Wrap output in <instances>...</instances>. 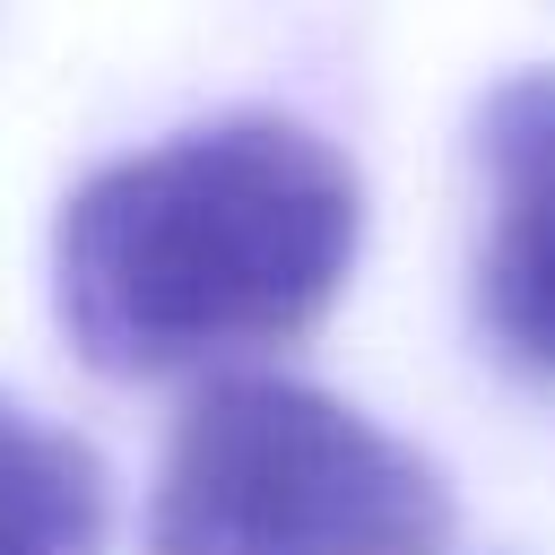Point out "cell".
Listing matches in <instances>:
<instances>
[{
	"mask_svg": "<svg viewBox=\"0 0 555 555\" xmlns=\"http://www.w3.org/2000/svg\"><path fill=\"white\" fill-rule=\"evenodd\" d=\"M477 165H486L477 321L512 373L555 390V69H520L486 95Z\"/></svg>",
	"mask_w": 555,
	"mask_h": 555,
	"instance_id": "obj_3",
	"label": "cell"
},
{
	"mask_svg": "<svg viewBox=\"0 0 555 555\" xmlns=\"http://www.w3.org/2000/svg\"><path fill=\"white\" fill-rule=\"evenodd\" d=\"M0 555H104L95 451L17 399H0Z\"/></svg>",
	"mask_w": 555,
	"mask_h": 555,
	"instance_id": "obj_4",
	"label": "cell"
},
{
	"mask_svg": "<svg viewBox=\"0 0 555 555\" xmlns=\"http://www.w3.org/2000/svg\"><path fill=\"white\" fill-rule=\"evenodd\" d=\"M442 468L286 373L199 382L147 494V555H442Z\"/></svg>",
	"mask_w": 555,
	"mask_h": 555,
	"instance_id": "obj_2",
	"label": "cell"
},
{
	"mask_svg": "<svg viewBox=\"0 0 555 555\" xmlns=\"http://www.w3.org/2000/svg\"><path fill=\"white\" fill-rule=\"evenodd\" d=\"M356 243V165L286 113H225L95 165L61 199L52 312L113 382H217L295 347L338 304Z\"/></svg>",
	"mask_w": 555,
	"mask_h": 555,
	"instance_id": "obj_1",
	"label": "cell"
}]
</instances>
